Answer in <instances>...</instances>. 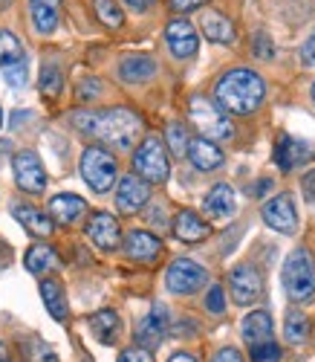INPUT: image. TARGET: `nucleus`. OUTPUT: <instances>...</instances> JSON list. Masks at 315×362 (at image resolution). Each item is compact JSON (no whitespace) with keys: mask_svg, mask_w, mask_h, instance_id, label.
Returning <instances> with one entry per match:
<instances>
[{"mask_svg":"<svg viewBox=\"0 0 315 362\" xmlns=\"http://www.w3.org/2000/svg\"><path fill=\"white\" fill-rule=\"evenodd\" d=\"M73 125L87 134L96 136L105 145L116 151H131L133 142L142 134V119L128 110V107H110V110H76L73 113Z\"/></svg>","mask_w":315,"mask_h":362,"instance_id":"f257e3e1","label":"nucleus"},{"mask_svg":"<svg viewBox=\"0 0 315 362\" xmlns=\"http://www.w3.org/2000/svg\"><path fill=\"white\" fill-rule=\"evenodd\" d=\"M263 96H266V84L251 70H229L217 81V90H214L217 105L234 116L255 113L263 105Z\"/></svg>","mask_w":315,"mask_h":362,"instance_id":"f03ea898","label":"nucleus"},{"mask_svg":"<svg viewBox=\"0 0 315 362\" xmlns=\"http://www.w3.org/2000/svg\"><path fill=\"white\" fill-rule=\"evenodd\" d=\"M283 293L295 305H307L315 296V258L309 250H292L280 269Z\"/></svg>","mask_w":315,"mask_h":362,"instance_id":"7ed1b4c3","label":"nucleus"},{"mask_svg":"<svg viewBox=\"0 0 315 362\" xmlns=\"http://www.w3.org/2000/svg\"><path fill=\"white\" fill-rule=\"evenodd\" d=\"M81 177H84V183L96 194H105L107 189H113L116 177H119L116 157L110 154L107 148H102V145L87 148L84 157H81Z\"/></svg>","mask_w":315,"mask_h":362,"instance_id":"20e7f679","label":"nucleus"},{"mask_svg":"<svg viewBox=\"0 0 315 362\" xmlns=\"http://www.w3.org/2000/svg\"><path fill=\"white\" fill-rule=\"evenodd\" d=\"M133 168L148 183H165L171 174V163L160 136H145L139 142V148L133 151Z\"/></svg>","mask_w":315,"mask_h":362,"instance_id":"39448f33","label":"nucleus"},{"mask_svg":"<svg viewBox=\"0 0 315 362\" xmlns=\"http://www.w3.org/2000/svg\"><path fill=\"white\" fill-rule=\"evenodd\" d=\"M188 119H191V125L206 136V139H229L232 136V122L226 110L203 99V96H194L191 105H188Z\"/></svg>","mask_w":315,"mask_h":362,"instance_id":"423d86ee","label":"nucleus"},{"mask_svg":"<svg viewBox=\"0 0 315 362\" xmlns=\"http://www.w3.org/2000/svg\"><path fill=\"white\" fill-rule=\"evenodd\" d=\"M206 279H208V273L203 264H197L191 258H177L165 273V287L177 296H191L206 284Z\"/></svg>","mask_w":315,"mask_h":362,"instance_id":"0eeeda50","label":"nucleus"},{"mask_svg":"<svg viewBox=\"0 0 315 362\" xmlns=\"http://www.w3.org/2000/svg\"><path fill=\"white\" fill-rule=\"evenodd\" d=\"M168 327H171V313H168V308L162 305V301H156V305L150 308V313L136 322V342H139V348L156 351L162 345Z\"/></svg>","mask_w":315,"mask_h":362,"instance_id":"6e6552de","label":"nucleus"},{"mask_svg":"<svg viewBox=\"0 0 315 362\" xmlns=\"http://www.w3.org/2000/svg\"><path fill=\"white\" fill-rule=\"evenodd\" d=\"M12 168H15V180L18 186L29 194H41L47 189V171L38 160L35 151H18L12 157Z\"/></svg>","mask_w":315,"mask_h":362,"instance_id":"1a4fd4ad","label":"nucleus"},{"mask_svg":"<svg viewBox=\"0 0 315 362\" xmlns=\"http://www.w3.org/2000/svg\"><path fill=\"white\" fill-rule=\"evenodd\" d=\"M148 200H150V183H148V180H142L139 174H128V177L119 180L116 209L121 215H136Z\"/></svg>","mask_w":315,"mask_h":362,"instance_id":"9d476101","label":"nucleus"},{"mask_svg":"<svg viewBox=\"0 0 315 362\" xmlns=\"http://www.w3.org/2000/svg\"><path fill=\"white\" fill-rule=\"evenodd\" d=\"M263 221L280 232V235H295L298 229V212H295V203L290 194H278L272 200H266L263 206Z\"/></svg>","mask_w":315,"mask_h":362,"instance_id":"9b49d317","label":"nucleus"},{"mask_svg":"<svg viewBox=\"0 0 315 362\" xmlns=\"http://www.w3.org/2000/svg\"><path fill=\"white\" fill-rule=\"evenodd\" d=\"M229 290H232L237 305H251V301H258V296L263 290V281L258 276V269L243 264V267H234L229 273Z\"/></svg>","mask_w":315,"mask_h":362,"instance_id":"f8f14e48","label":"nucleus"},{"mask_svg":"<svg viewBox=\"0 0 315 362\" xmlns=\"http://www.w3.org/2000/svg\"><path fill=\"white\" fill-rule=\"evenodd\" d=\"M87 238L96 244L99 250H116L119 247V238H121V229H119V221L107 212H96L87 223Z\"/></svg>","mask_w":315,"mask_h":362,"instance_id":"ddd939ff","label":"nucleus"},{"mask_svg":"<svg viewBox=\"0 0 315 362\" xmlns=\"http://www.w3.org/2000/svg\"><path fill=\"white\" fill-rule=\"evenodd\" d=\"M165 38H168V47L177 58H191L197 55V47H200V38L194 33V26L188 21H171L168 29H165Z\"/></svg>","mask_w":315,"mask_h":362,"instance_id":"4468645a","label":"nucleus"},{"mask_svg":"<svg viewBox=\"0 0 315 362\" xmlns=\"http://www.w3.org/2000/svg\"><path fill=\"white\" fill-rule=\"evenodd\" d=\"M309 157V145L290 136V134H280L275 142V163L280 171H292L295 165H301Z\"/></svg>","mask_w":315,"mask_h":362,"instance_id":"2eb2a0df","label":"nucleus"},{"mask_svg":"<svg viewBox=\"0 0 315 362\" xmlns=\"http://www.w3.org/2000/svg\"><path fill=\"white\" fill-rule=\"evenodd\" d=\"M124 252H128V258H133V261L150 264V261L160 258L162 244H160V238H156V235L136 229V232H131L128 238H124Z\"/></svg>","mask_w":315,"mask_h":362,"instance_id":"dca6fc26","label":"nucleus"},{"mask_svg":"<svg viewBox=\"0 0 315 362\" xmlns=\"http://www.w3.org/2000/svg\"><path fill=\"white\" fill-rule=\"evenodd\" d=\"M234 209H237V200H234L232 186H226V183L214 186V189L206 194V200H203V212H206V218H211V221H226V218H232Z\"/></svg>","mask_w":315,"mask_h":362,"instance_id":"f3484780","label":"nucleus"},{"mask_svg":"<svg viewBox=\"0 0 315 362\" xmlns=\"http://www.w3.org/2000/svg\"><path fill=\"white\" fill-rule=\"evenodd\" d=\"M87 212V203L78 197V194H55L49 200V218L61 226H73L84 218Z\"/></svg>","mask_w":315,"mask_h":362,"instance_id":"a211bd4d","label":"nucleus"},{"mask_svg":"<svg viewBox=\"0 0 315 362\" xmlns=\"http://www.w3.org/2000/svg\"><path fill=\"white\" fill-rule=\"evenodd\" d=\"M174 235L179 240H185V244H200V240H206L211 235V226L197 212H191V209H182L174 218Z\"/></svg>","mask_w":315,"mask_h":362,"instance_id":"6ab92c4d","label":"nucleus"},{"mask_svg":"<svg viewBox=\"0 0 315 362\" xmlns=\"http://www.w3.org/2000/svg\"><path fill=\"white\" fill-rule=\"evenodd\" d=\"M188 160H191L194 168H200V171H214V168L223 165V151H220L211 139L197 136V139L188 142Z\"/></svg>","mask_w":315,"mask_h":362,"instance_id":"aec40b11","label":"nucleus"},{"mask_svg":"<svg viewBox=\"0 0 315 362\" xmlns=\"http://www.w3.org/2000/svg\"><path fill=\"white\" fill-rule=\"evenodd\" d=\"M240 334H243V342L249 348H255V345H263L272 339V316L266 310H255V313H249L240 325Z\"/></svg>","mask_w":315,"mask_h":362,"instance_id":"412c9836","label":"nucleus"},{"mask_svg":"<svg viewBox=\"0 0 315 362\" xmlns=\"http://www.w3.org/2000/svg\"><path fill=\"white\" fill-rule=\"evenodd\" d=\"M12 215H15V221L26 229V232H32V235H38V238H47V235H52V218L49 215H44V212H38L35 206H15L12 209Z\"/></svg>","mask_w":315,"mask_h":362,"instance_id":"4be33fe9","label":"nucleus"},{"mask_svg":"<svg viewBox=\"0 0 315 362\" xmlns=\"http://www.w3.org/2000/svg\"><path fill=\"white\" fill-rule=\"evenodd\" d=\"M156 73V62L148 55H131L119 64V78L128 84H142Z\"/></svg>","mask_w":315,"mask_h":362,"instance_id":"5701e85b","label":"nucleus"},{"mask_svg":"<svg viewBox=\"0 0 315 362\" xmlns=\"http://www.w3.org/2000/svg\"><path fill=\"white\" fill-rule=\"evenodd\" d=\"M200 26H203L206 38L214 41V44H232L234 41V23L226 15H220V12H206Z\"/></svg>","mask_w":315,"mask_h":362,"instance_id":"b1692460","label":"nucleus"},{"mask_svg":"<svg viewBox=\"0 0 315 362\" xmlns=\"http://www.w3.org/2000/svg\"><path fill=\"white\" fill-rule=\"evenodd\" d=\"M41 298H44V305H47V310H49V316L55 322H64L67 319V296H64V287H61V281H55V279L41 281Z\"/></svg>","mask_w":315,"mask_h":362,"instance_id":"393cba45","label":"nucleus"},{"mask_svg":"<svg viewBox=\"0 0 315 362\" xmlns=\"http://www.w3.org/2000/svg\"><path fill=\"white\" fill-rule=\"evenodd\" d=\"M90 327L105 345H113L116 337H119V330H121V319H119L116 310H99L96 316L90 319Z\"/></svg>","mask_w":315,"mask_h":362,"instance_id":"a878e982","label":"nucleus"},{"mask_svg":"<svg viewBox=\"0 0 315 362\" xmlns=\"http://www.w3.org/2000/svg\"><path fill=\"white\" fill-rule=\"evenodd\" d=\"M23 264H26L29 273L38 276V273H47V269H55L58 267V255H55V250L49 244H35L32 250L26 252Z\"/></svg>","mask_w":315,"mask_h":362,"instance_id":"bb28decb","label":"nucleus"},{"mask_svg":"<svg viewBox=\"0 0 315 362\" xmlns=\"http://www.w3.org/2000/svg\"><path fill=\"white\" fill-rule=\"evenodd\" d=\"M18 64H26L23 47L12 33H4V29H0V70H9Z\"/></svg>","mask_w":315,"mask_h":362,"instance_id":"cd10ccee","label":"nucleus"},{"mask_svg":"<svg viewBox=\"0 0 315 362\" xmlns=\"http://www.w3.org/2000/svg\"><path fill=\"white\" fill-rule=\"evenodd\" d=\"M283 334H287V342L292 345H304L309 337V319L301 310H290L287 322H283Z\"/></svg>","mask_w":315,"mask_h":362,"instance_id":"c85d7f7f","label":"nucleus"},{"mask_svg":"<svg viewBox=\"0 0 315 362\" xmlns=\"http://www.w3.org/2000/svg\"><path fill=\"white\" fill-rule=\"evenodd\" d=\"M32 23L41 35H49L55 33V26H58V9L55 6H38L32 4Z\"/></svg>","mask_w":315,"mask_h":362,"instance_id":"c756f323","label":"nucleus"},{"mask_svg":"<svg viewBox=\"0 0 315 362\" xmlns=\"http://www.w3.org/2000/svg\"><path fill=\"white\" fill-rule=\"evenodd\" d=\"M93 9H96L99 21H102L105 26H110V29L121 26V21H124V15H121V9H119L116 0H93Z\"/></svg>","mask_w":315,"mask_h":362,"instance_id":"7c9ffc66","label":"nucleus"},{"mask_svg":"<svg viewBox=\"0 0 315 362\" xmlns=\"http://www.w3.org/2000/svg\"><path fill=\"white\" fill-rule=\"evenodd\" d=\"M61 84H64V76H61V70L55 64H44V70H41V93L47 99H55L61 93Z\"/></svg>","mask_w":315,"mask_h":362,"instance_id":"2f4dec72","label":"nucleus"},{"mask_svg":"<svg viewBox=\"0 0 315 362\" xmlns=\"http://www.w3.org/2000/svg\"><path fill=\"white\" fill-rule=\"evenodd\" d=\"M20 351L26 356V362H58L55 351H49V345H44L41 339H26L20 345Z\"/></svg>","mask_w":315,"mask_h":362,"instance_id":"473e14b6","label":"nucleus"},{"mask_svg":"<svg viewBox=\"0 0 315 362\" xmlns=\"http://www.w3.org/2000/svg\"><path fill=\"white\" fill-rule=\"evenodd\" d=\"M165 139H168V148H171V154H177V157H182V154H188V131L179 125V122H174V125H168V131H165Z\"/></svg>","mask_w":315,"mask_h":362,"instance_id":"72a5a7b5","label":"nucleus"},{"mask_svg":"<svg viewBox=\"0 0 315 362\" xmlns=\"http://www.w3.org/2000/svg\"><path fill=\"white\" fill-rule=\"evenodd\" d=\"M251 362H280V348L278 342H263V345H255L251 348Z\"/></svg>","mask_w":315,"mask_h":362,"instance_id":"f704fd0d","label":"nucleus"},{"mask_svg":"<svg viewBox=\"0 0 315 362\" xmlns=\"http://www.w3.org/2000/svg\"><path fill=\"white\" fill-rule=\"evenodd\" d=\"M206 308H208L211 313H223V310H226V296H223V287H220V284H214V287L208 290Z\"/></svg>","mask_w":315,"mask_h":362,"instance_id":"c9c22d12","label":"nucleus"},{"mask_svg":"<svg viewBox=\"0 0 315 362\" xmlns=\"http://www.w3.org/2000/svg\"><path fill=\"white\" fill-rule=\"evenodd\" d=\"M4 78L12 84V87H23L26 84V76H29V64H18V67H9V70H0Z\"/></svg>","mask_w":315,"mask_h":362,"instance_id":"e433bc0d","label":"nucleus"},{"mask_svg":"<svg viewBox=\"0 0 315 362\" xmlns=\"http://www.w3.org/2000/svg\"><path fill=\"white\" fill-rule=\"evenodd\" d=\"M119 362H153V356L145 348H128L119 354Z\"/></svg>","mask_w":315,"mask_h":362,"instance_id":"4c0bfd02","label":"nucleus"},{"mask_svg":"<svg viewBox=\"0 0 315 362\" xmlns=\"http://www.w3.org/2000/svg\"><path fill=\"white\" fill-rule=\"evenodd\" d=\"M102 93V81L99 78H84L81 81V87H78V96L87 102V99H93V96H99Z\"/></svg>","mask_w":315,"mask_h":362,"instance_id":"58836bf2","label":"nucleus"},{"mask_svg":"<svg viewBox=\"0 0 315 362\" xmlns=\"http://www.w3.org/2000/svg\"><path fill=\"white\" fill-rule=\"evenodd\" d=\"M301 64L304 67H315V33L304 41V47H301Z\"/></svg>","mask_w":315,"mask_h":362,"instance_id":"ea45409f","label":"nucleus"},{"mask_svg":"<svg viewBox=\"0 0 315 362\" xmlns=\"http://www.w3.org/2000/svg\"><path fill=\"white\" fill-rule=\"evenodd\" d=\"M301 189H304L307 203H312V206H315V168L304 174V180H301Z\"/></svg>","mask_w":315,"mask_h":362,"instance_id":"a19ab883","label":"nucleus"},{"mask_svg":"<svg viewBox=\"0 0 315 362\" xmlns=\"http://www.w3.org/2000/svg\"><path fill=\"white\" fill-rule=\"evenodd\" d=\"M211 362H243V354L237 348H220Z\"/></svg>","mask_w":315,"mask_h":362,"instance_id":"79ce46f5","label":"nucleus"},{"mask_svg":"<svg viewBox=\"0 0 315 362\" xmlns=\"http://www.w3.org/2000/svg\"><path fill=\"white\" fill-rule=\"evenodd\" d=\"M255 55L258 58H272V41L266 35H255Z\"/></svg>","mask_w":315,"mask_h":362,"instance_id":"37998d69","label":"nucleus"},{"mask_svg":"<svg viewBox=\"0 0 315 362\" xmlns=\"http://www.w3.org/2000/svg\"><path fill=\"white\" fill-rule=\"evenodd\" d=\"M206 0H171V9L174 12H191V9H197V6H203Z\"/></svg>","mask_w":315,"mask_h":362,"instance_id":"c03bdc74","label":"nucleus"},{"mask_svg":"<svg viewBox=\"0 0 315 362\" xmlns=\"http://www.w3.org/2000/svg\"><path fill=\"white\" fill-rule=\"evenodd\" d=\"M128 6H133V9H139V12H145V9H150V4L153 0H124Z\"/></svg>","mask_w":315,"mask_h":362,"instance_id":"a18cd8bd","label":"nucleus"},{"mask_svg":"<svg viewBox=\"0 0 315 362\" xmlns=\"http://www.w3.org/2000/svg\"><path fill=\"white\" fill-rule=\"evenodd\" d=\"M168 362H197V356H191V354H174Z\"/></svg>","mask_w":315,"mask_h":362,"instance_id":"49530a36","label":"nucleus"},{"mask_svg":"<svg viewBox=\"0 0 315 362\" xmlns=\"http://www.w3.org/2000/svg\"><path fill=\"white\" fill-rule=\"evenodd\" d=\"M269 186H272V183H269V180H263V183H258V186H255V189H251V192H255V194H263V192H266Z\"/></svg>","mask_w":315,"mask_h":362,"instance_id":"de8ad7c7","label":"nucleus"},{"mask_svg":"<svg viewBox=\"0 0 315 362\" xmlns=\"http://www.w3.org/2000/svg\"><path fill=\"white\" fill-rule=\"evenodd\" d=\"M32 4H38V6H58V0H32Z\"/></svg>","mask_w":315,"mask_h":362,"instance_id":"09e8293b","label":"nucleus"},{"mask_svg":"<svg viewBox=\"0 0 315 362\" xmlns=\"http://www.w3.org/2000/svg\"><path fill=\"white\" fill-rule=\"evenodd\" d=\"M0 362H9V351L4 348V342H0Z\"/></svg>","mask_w":315,"mask_h":362,"instance_id":"8fccbe9b","label":"nucleus"},{"mask_svg":"<svg viewBox=\"0 0 315 362\" xmlns=\"http://www.w3.org/2000/svg\"><path fill=\"white\" fill-rule=\"evenodd\" d=\"M0 125H4V110H0Z\"/></svg>","mask_w":315,"mask_h":362,"instance_id":"3c124183","label":"nucleus"},{"mask_svg":"<svg viewBox=\"0 0 315 362\" xmlns=\"http://www.w3.org/2000/svg\"><path fill=\"white\" fill-rule=\"evenodd\" d=\"M312 99H315V87H312Z\"/></svg>","mask_w":315,"mask_h":362,"instance_id":"603ef678","label":"nucleus"}]
</instances>
